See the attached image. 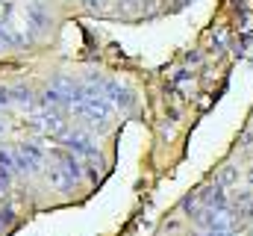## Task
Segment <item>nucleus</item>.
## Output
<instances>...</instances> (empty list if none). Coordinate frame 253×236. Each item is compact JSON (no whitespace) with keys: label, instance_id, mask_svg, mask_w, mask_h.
I'll list each match as a JSON object with an SVG mask.
<instances>
[{"label":"nucleus","instance_id":"nucleus-6","mask_svg":"<svg viewBox=\"0 0 253 236\" xmlns=\"http://www.w3.org/2000/svg\"><path fill=\"white\" fill-rule=\"evenodd\" d=\"M106 95H109L118 107H124V110H129V107H132V95L126 92L124 86H118V83H106Z\"/></svg>","mask_w":253,"mask_h":236},{"label":"nucleus","instance_id":"nucleus-4","mask_svg":"<svg viewBox=\"0 0 253 236\" xmlns=\"http://www.w3.org/2000/svg\"><path fill=\"white\" fill-rule=\"evenodd\" d=\"M15 154V163H18V172H39L42 166V151L36 145H21L12 151Z\"/></svg>","mask_w":253,"mask_h":236},{"label":"nucleus","instance_id":"nucleus-1","mask_svg":"<svg viewBox=\"0 0 253 236\" xmlns=\"http://www.w3.org/2000/svg\"><path fill=\"white\" fill-rule=\"evenodd\" d=\"M53 169L47 172L50 177V183L56 186V189H71L77 180H80V160L71 154V151H56L53 154Z\"/></svg>","mask_w":253,"mask_h":236},{"label":"nucleus","instance_id":"nucleus-3","mask_svg":"<svg viewBox=\"0 0 253 236\" xmlns=\"http://www.w3.org/2000/svg\"><path fill=\"white\" fill-rule=\"evenodd\" d=\"M74 113L80 118H85V121H91V124H97V121H106L112 116V107H109L106 98H91V101H77Z\"/></svg>","mask_w":253,"mask_h":236},{"label":"nucleus","instance_id":"nucleus-9","mask_svg":"<svg viewBox=\"0 0 253 236\" xmlns=\"http://www.w3.org/2000/svg\"><path fill=\"white\" fill-rule=\"evenodd\" d=\"M12 98H18L21 104H30V101H33V92L24 89V86H18V89H12Z\"/></svg>","mask_w":253,"mask_h":236},{"label":"nucleus","instance_id":"nucleus-11","mask_svg":"<svg viewBox=\"0 0 253 236\" xmlns=\"http://www.w3.org/2000/svg\"><path fill=\"white\" fill-rule=\"evenodd\" d=\"M85 3H88L91 9H94V6H100V0H85Z\"/></svg>","mask_w":253,"mask_h":236},{"label":"nucleus","instance_id":"nucleus-5","mask_svg":"<svg viewBox=\"0 0 253 236\" xmlns=\"http://www.w3.org/2000/svg\"><path fill=\"white\" fill-rule=\"evenodd\" d=\"M39 124H42L44 133H53V136H65V133H68L59 113H44V116H39Z\"/></svg>","mask_w":253,"mask_h":236},{"label":"nucleus","instance_id":"nucleus-12","mask_svg":"<svg viewBox=\"0 0 253 236\" xmlns=\"http://www.w3.org/2000/svg\"><path fill=\"white\" fill-rule=\"evenodd\" d=\"M251 183H253V172H251Z\"/></svg>","mask_w":253,"mask_h":236},{"label":"nucleus","instance_id":"nucleus-8","mask_svg":"<svg viewBox=\"0 0 253 236\" xmlns=\"http://www.w3.org/2000/svg\"><path fill=\"white\" fill-rule=\"evenodd\" d=\"M233 180H236V172H233V169H221V175H218V180H215V186L224 189V186H230Z\"/></svg>","mask_w":253,"mask_h":236},{"label":"nucleus","instance_id":"nucleus-2","mask_svg":"<svg viewBox=\"0 0 253 236\" xmlns=\"http://www.w3.org/2000/svg\"><path fill=\"white\" fill-rule=\"evenodd\" d=\"M236 219H239V216H236L230 207H218V210H206L203 219H200V225L209 228V231H218V234H224V236H233Z\"/></svg>","mask_w":253,"mask_h":236},{"label":"nucleus","instance_id":"nucleus-7","mask_svg":"<svg viewBox=\"0 0 253 236\" xmlns=\"http://www.w3.org/2000/svg\"><path fill=\"white\" fill-rule=\"evenodd\" d=\"M18 172V163H15V154H9V151H0V177H9Z\"/></svg>","mask_w":253,"mask_h":236},{"label":"nucleus","instance_id":"nucleus-10","mask_svg":"<svg viewBox=\"0 0 253 236\" xmlns=\"http://www.w3.org/2000/svg\"><path fill=\"white\" fill-rule=\"evenodd\" d=\"M6 186H9V180H6V177H0V198H3V192H6Z\"/></svg>","mask_w":253,"mask_h":236}]
</instances>
